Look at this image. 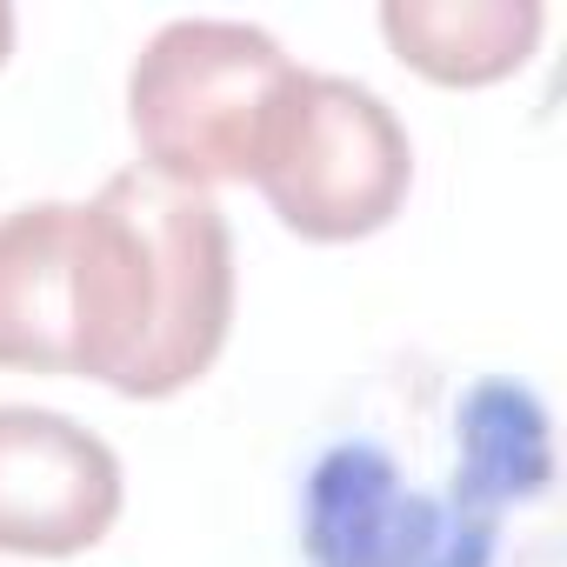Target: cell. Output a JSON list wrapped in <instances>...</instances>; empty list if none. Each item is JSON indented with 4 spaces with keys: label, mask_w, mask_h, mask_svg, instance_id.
I'll list each match as a JSON object with an SVG mask.
<instances>
[{
    "label": "cell",
    "mask_w": 567,
    "mask_h": 567,
    "mask_svg": "<svg viewBox=\"0 0 567 567\" xmlns=\"http://www.w3.org/2000/svg\"><path fill=\"white\" fill-rule=\"evenodd\" d=\"M540 0H388V48L434 87H494L540 48Z\"/></svg>",
    "instance_id": "cell-7"
},
{
    "label": "cell",
    "mask_w": 567,
    "mask_h": 567,
    "mask_svg": "<svg viewBox=\"0 0 567 567\" xmlns=\"http://www.w3.org/2000/svg\"><path fill=\"white\" fill-rule=\"evenodd\" d=\"M121 501V454L94 427L54 408L0 401V554H87L114 534Z\"/></svg>",
    "instance_id": "cell-5"
},
{
    "label": "cell",
    "mask_w": 567,
    "mask_h": 567,
    "mask_svg": "<svg viewBox=\"0 0 567 567\" xmlns=\"http://www.w3.org/2000/svg\"><path fill=\"white\" fill-rule=\"evenodd\" d=\"M74 227L81 200L0 214V368L74 374Z\"/></svg>",
    "instance_id": "cell-6"
},
{
    "label": "cell",
    "mask_w": 567,
    "mask_h": 567,
    "mask_svg": "<svg viewBox=\"0 0 567 567\" xmlns=\"http://www.w3.org/2000/svg\"><path fill=\"white\" fill-rule=\"evenodd\" d=\"M301 68L267 28L247 21H167L127 74V127L147 174L174 187L254 181L267 121Z\"/></svg>",
    "instance_id": "cell-3"
},
{
    "label": "cell",
    "mask_w": 567,
    "mask_h": 567,
    "mask_svg": "<svg viewBox=\"0 0 567 567\" xmlns=\"http://www.w3.org/2000/svg\"><path fill=\"white\" fill-rule=\"evenodd\" d=\"M254 187L267 194L280 227L315 247L368 240L408 207L414 141L374 87L301 68L267 121Z\"/></svg>",
    "instance_id": "cell-4"
},
{
    "label": "cell",
    "mask_w": 567,
    "mask_h": 567,
    "mask_svg": "<svg viewBox=\"0 0 567 567\" xmlns=\"http://www.w3.org/2000/svg\"><path fill=\"white\" fill-rule=\"evenodd\" d=\"M234 328V234L214 194L147 167L81 200L74 227V374L121 401L194 388Z\"/></svg>",
    "instance_id": "cell-1"
},
{
    "label": "cell",
    "mask_w": 567,
    "mask_h": 567,
    "mask_svg": "<svg viewBox=\"0 0 567 567\" xmlns=\"http://www.w3.org/2000/svg\"><path fill=\"white\" fill-rule=\"evenodd\" d=\"M461 467L447 494L414 487L381 441H334L308 467L301 547L315 567H494V514L554 481L547 408L520 381L461 394Z\"/></svg>",
    "instance_id": "cell-2"
},
{
    "label": "cell",
    "mask_w": 567,
    "mask_h": 567,
    "mask_svg": "<svg viewBox=\"0 0 567 567\" xmlns=\"http://www.w3.org/2000/svg\"><path fill=\"white\" fill-rule=\"evenodd\" d=\"M8 54H14V8L0 0V68H8Z\"/></svg>",
    "instance_id": "cell-8"
}]
</instances>
